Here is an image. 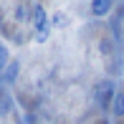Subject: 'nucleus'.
Listing matches in <instances>:
<instances>
[{
	"instance_id": "1",
	"label": "nucleus",
	"mask_w": 124,
	"mask_h": 124,
	"mask_svg": "<svg viewBox=\"0 0 124 124\" xmlns=\"http://www.w3.org/2000/svg\"><path fill=\"white\" fill-rule=\"evenodd\" d=\"M114 96H116V84L111 81V78H101L96 86H94V99H96V104L101 106V111L111 109Z\"/></svg>"
},
{
	"instance_id": "2",
	"label": "nucleus",
	"mask_w": 124,
	"mask_h": 124,
	"mask_svg": "<svg viewBox=\"0 0 124 124\" xmlns=\"http://www.w3.org/2000/svg\"><path fill=\"white\" fill-rule=\"evenodd\" d=\"M31 23H33V28H36L33 33H46V31H51V25H48V10L43 8L41 3L33 5V10H31Z\"/></svg>"
},
{
	"instance_id": "3",
	"label": "nucleus",
	"mask_w": 124,
	"mask_h": 124,
	"mask_svg": "<svg viewBox=\"0 0 124 124\" xmlns=\"http://www.w3.org/2000/svg\"><path fill=\"white\" fill-rule=\"evenodd\" d=\"M111 8H114L111 0H94V3L89 5V10H91L94 18H106V15L111 13Z\"/></svg>"
},
{
	"instance_id": "4",
	"label": "nucleus",
	"mask_w": 124,
	"mask_h": 124,
	"mask_svg": "<svg viewBox=\"0 0 124 124\" xmlns=\"http://www.w3.org/2000/svg\"><path fill=\"white\" fill-rule=\"evenodd\" d=\"M31 10H33V5L31 3H18L13 8V18H15V23H28V20H31Z\"/></svg>"
},
{
	"instance_id": "5",
	"label": "nucleus",
	"mask_w": 124,
	"mask_h": 124,
	"mask_svg": "<svg viewBox=\"0 0 124 124\" xmlns=\"http://www.w3.org/2000/svg\"><path fill=\"white\" fill-rule=\"evenodd\" d=\"M18 74H20V61L18 58H10V63L5 66V71H3V81L5 84H13L15 78H18Z\"/></svg>"
},
{
	"instance_id": "6",
	"label": "nucleus",
	"mask_w": 124,
	"mask_h": 124,
	"mask_svg": "<svg viewBox=\"0 0 124 124\" xmlns=\"http://www.w3.org/2000/svg\"><path fill=\"white\" fill-rule=\"evenodd\" d=\"M111 114H114L116 116V119H124V89H122V91H116V96H114V101H111Z\"/></svg>"
},
{
	"instance_id": "7",
	"label": "nucleus",
	"mask_w": 124,
	"mask_h": 124,
	"mask_svg": "<svg viewBox=\"0 0 124 124\" xmlns=\"http://www.w3.org/2000/svg\"><path fill=\"white\" fill-rule=\"evenodd\" d=\"M48 25L51 28H66V25H69V15H66V13H53L48 18Z\"/></svg>"
},
{
	"instance_id": "8",
	"label": "nucleus",
	"mask_w": 124,
	"mask_h": 124,
	"mask_svg": "<svg viewBox=\"0 0 124 124\" xmlns=\"http://www.w3.org/2000/svg\"><path fill=\"white\" fill-rule=\"evenodd\" d=\"M8 63H10V51H8V46L0 43V76H3V71H5Z\"/></svg>"
},
{
	"instance_id": "9",
	"label": "nucleus",
	"mask_w": 124,
	"mask_h": 124,
	"mask_svg": "<svg viewBox=\"0 0 124 124\" xmlns=\"http://www.w3.org/2000/svg\"><path fill=\"white\" fill-rule=\"evenodd\" d=\"M99 51H101L104 56H109L111 51H114V41H109V38H101V41H99Z\"/></svg>"
},
{
	"instance_id": "10",
	"label": "nucleus",
	"mask_w": 124,
	"mask_h": 124,
	"mask_svg": "<svg viewBox=\"0 0 124 124\" xmlns=\"http://www.w3.org/2000/svg\"><path fill=\"white\" fill-rule=\"evenodd\" d=\"M25 122H28V124H36V116H33V114H28V116H25Z\"/></svg>"
},
{
	"instance_id": "11",
	"label": "nucleus",
	"mask_w": 124,
	"mask_h": 124,
	"mask_svg": "<svg viewBox=\"0 0 124 124\" xmlns=\"http://www.w3.org/2000/svg\"><path fill=\"white\" fill-rule=\"evenodd\" d=\"M119 124H124V119H122V122H119Z\"/></svg>"
}]
</instances>
